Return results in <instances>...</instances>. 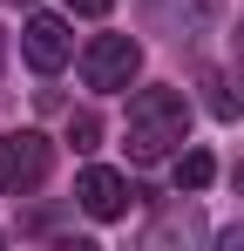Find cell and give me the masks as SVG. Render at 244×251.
<instances>
[{"label": "cell", "instance_id": "6da1fadb", "mask_svg": "<svg viewBox=\"0 0 244 251\" xmlns=\"http://www.w3.org/2000/svg\"><path fill=\"white\" fill-rule=\"evenodd\" d=\"M190 143V95L183 88H143L129 102V156L136 163H170Z\"/></svg>", "mask_w": 244, "mask_h": 251}, {"label": "cell", "instance_id": "7a4b0ae2", "mask_svg": "<svg viewBox=\"0 0 244 251\" xmlns=\"http://www.w3.org/2000/svg\"><path fill=\"white\" fill-rule=\"evenodd\" d=\"M54 170V143L41 129H7L0 136V190L7 197H34Z\"/></svg>", "mask_w": 244, "mask_h": 251}, {"label": "cell", "instance_id": "3957f363", "mask_svg": "<svg viewBox=\"0 0 244 251\" xmlns=\"http://www.w3.org/2000/svg\"><path fill=\"white\" fill-rule=\"evenodd\" d=\"M136 68H143V41H129V34H95V41L81 48V82L102 88V95L129 88Z\"/></svg>", "mask_w": 244, "mask_h": 251}, {"label": "cell", "instance_id": "277c9868", "mask_svg": "<svg viewBox=\"0 0 244 251\" xmlns=\"http://www.w3.org/2000/svg\"><path fill=\"white\" fill-rule=\"evenodd\" d=\"M149 21L170 41H203L224 27V0H149Z\"/></svg>", "mask_w": 244, "mask_h": 251}, {"label": "cell", "instance_id": "5b68a950", "mask_svg": "<svg viewBox=\"0 0 244 251\" xmlns=\"http://www.w3.org/2000/svg\"><path fill=\"white\" fill-rule=\"evenodd\" d=\"M129 197H136V190H129V176H122V170H102V163H88V170L75 176V204L88 210L95 224L122 217V210H129Z\"/></svg>", "mask_w": 244, "mask_h": 251}, {"label": "cell", "instance_id": "8992f818", "mask_svg": "<svg viewBox=\"0 0 244 251\" xmlns=\"http://www.w3.org/2000/svg\"><path fill=\"white\" fill-rule=\"evenodd\" d=\"M21 48H27V61H34L41 75H54L75 41H68V21H61V14H34V21L21 27Z\"/></svg>", "mask_w": 244, "mask_h": 251}, {"label": "cell", "instance_id": "52a82bcc", "mask_svg": "<svg viewBox=\"0 0 244 251\" xmlns=\"http://www.w3.org/2000/svg\"><path fill=\"white\" fill-rule=\"evenodd\" d=\"M203 102H210V116H217V123H238L244 116V95H231V82H217V75H203Z\"/></svg>", "mask_w": 244, "mask_h": 251}, {"label": "cell", "instance_id": "ba28073f", "mask_svg": "<svg viewBox=\"0 0 244 251\" xmlns=\"http://www.w3.org/2000/svg\"><path fill=\"white\" fill-rule=\"evenodd\" d=\"M210 176H217L210 150H176V183H183V190H203Z\"/></svg>", "mask_w": 244, "mask_h": 251}, {"label": "cell", "instance_id": "9c48e42d", "mask_svg": "<svg viewBox=\"0 0 244 251\" xmlns=\"http://www.w3.org/2000/svg\"><path fill=\"white\" fill-rule=\"evenodd\" d=\"M197 231H203V224H197V210H170L156 231H149V245H170V238H183V245H190Z\"/></svg>", "mask_w": 244, "mask_h": 251}, {"label": "cell", "instance_id": "30bf717a", "mask_svg": "<svg viewBox=\"0 0 244 251\" xmlns=\"http://www.w3.org/2000/svg\"><path fill=\"white\" fill-rule=\"evenodd\" d=\"M68 143H75L81 156H88V150H95V143H102V123H95V116H88V109H81V116H68Z\"/></svg>", "mask_w": 244, "mask_h": 251}, {"label": "cell", "instance_id": "8fae6325", "mask_svg": "<svg viewBox=\"0 0 244 251\" xmlns=\"http://www.w3.org/2000/svg\"><path fill=\"white\" fill-rule=\"evenodd\" d=\"M109 7H116V0H68V14H88V21H102Z\"/></svg>", "mask_w": 244, "mask_h": 251}, {"label": "cell", "instance_id": "7c38bea8", "mask_svg": "<svg viewBox=\"0 0 244 251\" xmlns=\"http://www.w3.org/2000/svg\"><path fill=\"white\" fill-rule=\"evenodd\" d=\"M217 245H224V251H244V224H231V231H224Z\"/></svg>", "mask_w": 244, "mask_h": 251}, {"label": "cell", "instance_id": "4fadbf2b", "mask_svg": "<svg viewBox=\"0 0 244 251\" xmlns=\"http://www.w3.org/2000/svg\"><path fill=\"white\" fill-rule=\"evenodd\" d=\"M231 54H238V75H244V21H238V34H231Z\"/></svg>", "mask_w": 244, "mask_h": 251}, {"label": "cell", "instance_id": "5bb4252c", "mask_svg": "<svg viewBox=\"0 0 244 251\" xmlns=\"http://www.w3.org/2000/svg\"><path fill=\"white\" fill-rule=\"evenodd\" d=\"M0 68H7V27H0Z\"/></svg>", "mask_w": 244, "mask_h": 251}, {"label": "cell", "instance_id": "9a60e30c", "mask_svg": "<svg viewBox=\"0 0 244 251\" xmlns=\"http://www.w3.org/2000/svg\"><path fill=\"white\" fill-rule=\"evenodd\" d=\"M238 197H244V163H238Z\"/></svg>", "mask_w": 244, "mask_h": 251}, {"label": "cell", "instance_id": "2e32d148", "mask_svg": "<svg viewBox=\"0 0 244 251\" xmlns=\"http://www.w3.org/2000/svg\"><path fill=\"white\" fill-rule=\"evenodd\" d=\"M14 7H21V0H14Z\"/></svg>", "mask_w": 244, "mask_h": 251}]
</instances>
